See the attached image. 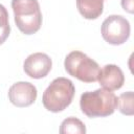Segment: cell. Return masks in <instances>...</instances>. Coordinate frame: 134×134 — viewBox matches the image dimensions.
<instances>
[{
	"label": "cell",
	"instance_id": "7a4b0ae2",
	"mask_svg": "<svg viewBox=\"0 0 134 134\" xmlns=\"http://www.w3.org/2000/svg\"><path fill=\"white\" fill-rule=\"evenodd\" d=\"M75 93L73 83L66 77H57L46 88L43 93L42 102L50 112H61L72 102Z\"/></svg>",
	"mask_w": 134,
	"mask_h": 134
},
{
	"label": "cell",
	"instance_id": "52a82bcc",
	"mask_svg": "<svg viewBox=\"0 0 134 134\" xmlns=\"http://www.w3.org/2000/svg\"><path fill=\"white\" fill-rule=\"evenodd\" d=\"M37 88L28 82H17L8 90L10 103L17 107H28L37 98Z\"/></svg>",
	"mask_w": 134,
	"mask_h": 134
},
{
	"label": "cell",
	"instance_id": "9c48e42d",
	"mask_svg": "<svg viewBox=\"0 0 134 134\" xmlns=\"http://www.w3.org/2000/svg\"><path fill=\"white\" fill-rule=\"evenodd\" d=\"M80 14L89 20L98 18L104 10V0H76Z\"/></svg>",
	"mask_w": 134,
	"mask_h": 134
},
{
	"label": "cell",
	"instance_id": "30bf717a",
	"mask_svg": "<svg viewBox=\"0 0 134 134\" xmlns=\"http://www.w3.org/2000/svg\"><path fill=\"white\" fill-rule=\"evenodd\" d=\"M61 134H85L86 127L83 121L76 117H68L64 119L60 127Z\"/></svg>",
	"mask_w": 134,
	"mask_h": 134
},
{
	"label": "cell",
	"instance_id": "3957f363",
	"mask_svg": "<svg viewBox=\"0 0 134 134\" xmlns=\"http://www.w3.org/2000/svg\"><path fill=\"white\" fill-rule=\"evenodd\" d=\"M15 23L25 35L36 34L42 25V13L38 0H12Z\"/></svg>",
	"mask_w": 134,
	"mask_h": 134
},
{
	"label": "cell",
	"instance_id": "ba28073f",
	"mask_svg": "<svg viewBox=\"0 0 134 134\" xmlns=\"http://www.w3.org/2000/svg\"><path fill=\"white\" fill-rule=\"evenodd\" d=\"M97 81L103 88L114 91L122 87L125 83V75L118 66L114 64H108L99 70Z\"/></svg>",
	"mask_w": 134,
	"mask_h": 134
},
{
	"label": "cell",
	"instance_id": "8fae6325",
	"mask_svg": "<svg viewBox=\"0 0 134 134\" xmlns=\"http://www.w3.org/2000/svg\"><path fill=\"white\" fill-rule=\"evenodd\" d=\"M133 99H134V95H133L132 91L125 92L117 97V107L116 108H118L120 113L131 116L134 114V106H133L134 100Z\"/></svg>",
	"mask_w": 134,
	"mask_h": 134
},
{
	"label": "cell",
	"instance_id": "7c38bea8",
	"mask_svg": "<svg viewBox=\"0 0 134 134\" xmlns=\"http://www.w3.org/2000/svg\"><path fill=\"white\" fill-rule=\"evenodd\" d=\"M7 25H9V23H8V13H7L6 8L2 4H0V28L5 27Z\"/></svg>",
	"mask_w": 134,
	"mask_h": 134
},
{
	"label": "cell",
	"instance_id": "5b68a950",
	"mask_svg": "<svg viewBox=\"0 0 134 134\" xmlns=\"http://www.w3.org/2000/svg\"><path fill=\"white\" fill-rule=\"evenodd\" d=\"M102 36L106 42L112 45L124 44L130 36L129 21L119 15H111L102 24Z\"/></svg>",
	"mask_w": 134,
	"mask_h": 134
},
{
	"label": "cell",
	"instance_id": "5bb4252c",
	"mask_svg": "<svg viewBox=\"0 0 134 134\" xmlns=\"http://www.w3.org/2000/svg\"><path fill=\"white\" fill-rule=\"evenodd\" d=\"M121 6L125 10L132 14L134 8V0H121Z\"/></svg>",
	"mask_w": 134,
	"mask_h": 134
},
{
	"label": "cell",
	"instance_id": "277c9868",
	"mask_svg": "<svg viewBox=\"0 0 134 134\" xmlns=\"http://www.w3.org/2000/svg\"><path fill=\"white\" fill-rule=\"evenodd\" d=\"M64 66L66 71L73 77L84 83H94L99 73L98 64L82 51L74 50L65 58Z\"/></svg>",
	"mask_w": 134,
	"mask_h": 134
},
{
	"label": "cell",
	"instance_id": "6da1fadb",
	"mask_svg": "<svg viewBox=\"0 0 134 134\" xmlns=\"http://www.w3.org/2000/svg\"><path fill=\"white\" fill-rule=\"evenodd\" d=\"M80 107L88 117H106L115 111L117 96L105 88L87 91L81 95Z\"/></svg>",
	"mask_w": 134,
	"mask_h": 134
},
{
	"label": "cell",
	"instance_id": "4fadbf2b",
	"mask_svg": "<svg viewBox=\"0 0 134 134\" xmlns=\"http://www.w3.org/2000/svg\"><path fill=\"white\" fill-rule=\"evenodd\" d=\"M9 32H10V26L9 25L0 28V45L5 42V40L9 36Z\"/></svg>",
	"mask_w": 134,
	"mask_h": 134
},
{
	"label": "cell",
	"instance_id": "8992f818",
	"mask_svg": "<svg viewBox=\"0 0 134 134\" xmlns=\"http://www.w3.org/2000/svg\"><path fill=\"white\" fill-rule=\"evenodd\" d=\"M51 59L43 52H36L27 57L23 64L24 72L32 79H42L51 70Z\"/></svg>",
	"mask_w": 134,
	"mask_h": 134
}]
</instances>
